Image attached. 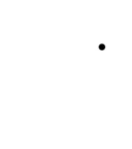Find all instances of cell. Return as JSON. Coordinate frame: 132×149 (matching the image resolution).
<instances>
[{"mask_svg": "<svg viewBox=\"0 0 132 149\" xmlns=\"http://www.w3.org/2000/svg\"><path fill=\"white\" fill-rule=\"evenodd\" d=\"M104 48H105V46H104L103 44L99 45V49H100V50H104Z\"/></svg>", "mask_w": 132, "mask_h": 149, "instance_id": "obj_1", "label": "cell"}]
</instances>
